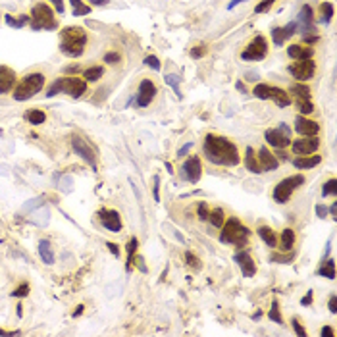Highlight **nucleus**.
Here are the masks:
<instances>
[{
	"label": "nucleus",
	"instance_id": "obj_1",
	"mask_svg": "<svg viewBox=\"0 0 337 337\" xmlns=\"http://www.w3.org/2000/svg\"><path fill=\"white\" fill-rule=\"evenodd\" d=\"M205 156L212 164L220 166H237L239 164V153L237 147L226 137H216V135H208L205 141Z\"/></svg>",
	"mask_w": 337,
	"mask_h": 337
},
{
	"label": "nucleus",
	"instance_id": "obj_2",
	"mask_svg": "<svg viewBox=\"0 0 337 337\" xmlns=\"http://www.w3.org/2000/svg\"><path fill=\"white\" fill-rule=\"evenodd\" d=\"M85 44H87V33L83 27L70 25V27H64L60 33V50L70 58H77L83 54Z\"/></svg>",
	"mask_w": 337,
	"mask_h": 337
},
{
	"label": "nucleus",
	"instance_id": "obj_3",
	"mask_svg": "<svg viewBox=\"0 0 337 337\" xmlns=\"http://www.w3.org/2000/svg\"><path fill=\"white\" fill-rule=\"evenodd\" d=\"M87 91V81L79 79V77H60L52 83V87L48 89L46 97H54L58 93H65L70 97L79 98L83 97V93Z\"/></svg>",
	"mask_w": 337,
	"mask_h": 337
},
{
	"label": "nucleus",
	"instance_id": "obj_4",
	"mask_svg": "<svg viewBox=\"0 0 337 337\" xmlns=\"http://www.w3.org/2000/svg\"><path fill=\"white\" fill-rule=\"evenodd\" d=\"M222 233H220V239L222 243H229V245H237V247H245L247 241H249L250 231L243 224H241L237 218H231L229 222H226L222 226Z\"/></svg>",
	"mask_w": 337,
	"mask_h": 337
},
{
	"label": "nucleus",
	"instance_id": "obj_5",
	"mask_svg": "<svg viewBox=\"0 0 337 337\" xmlns=\"http://www.w3.org/2000/svg\"><path fill=\"white\" fill-rule=\"evenodd\" d=\"M44 87V76L43 74H27V76L23 77L22 81L14 87V93H12V97L16 98V100H27V98L35 97L41 89Z\"/></svg>",
	"mask_w": 337,
	"mask_h": 337
},
{
	"label": "nucleus",
	"instance_id": "obj_6",
	"mask_svg": "<svg viewBox=\"0 0 337 337\" xmlns=\"http://www.w3.org/2000/svg\"><path fill=\"white\" fill-rule=\"evenodd\" d=\"M56 20L54 12L48 4H37L31 10V29L39 31V29H54Z\"/></svg>",
	"mask_w": 337,
	"mask_h": 337
},
{
	"label": "nucleus",
	"instance_id": "obj_7",
	"mask_svg": "<svg viewBox=\"0 0 337 337\" xmlns=\"http://www.w3.org/2000/svg\"><path fill=\"white\" fill-rule=\"evenodd\" d=\"M254 97L256 98H262V100H274L280 108H285V106H289L291 104V98L289 95L280 87H272V85H266V83H260V85H256L254 87Z\"/></svg>",
	"mask_w": 337,
	"mask_h": 337
},
{
	"label": "nucleus",
	"instance_id": "obj_8",
	"mask_svg": "<svg viewBox=\"0 0 337 337\" xmlns=\"http://www.w3.org/2000/svg\"><path fill=\"white\" fill-rule=\"evenodd\" d=\"M305 183V177L303 175H291V177H285L283 181L274 187V200L280 203V205H285L289 200V196L293 193L297 187Z\"/></svg>",
	"mask_w": 337,
	"mask_h": 337
},
{
	"label": "nucleus",
	"instance_id": "obj_9",
	"mask_svg": "<svg viewBox=\"0 0 337 337\" xmlns=\"http://www.w3.org/2000/svg\"><path fill=\"white\" fill-rule=\"evenodd\" d=\"M266 54H268V41H266V37L256 35V37L250 41L249 46L243 50L241 58H243V60H262Z\"/></svg>",
	"mask_w": 337,
	"mask_h": 337
},
{
	"label": "nucleus",
	"instance_id": "obj_10",
	"mask_svg": "<svg viewBox=\"0 0 337 337\" xmlns=\"http://www.w3.org/2000/svg\"><path fill=\"white\" fill-rule=\"evenodd\" d=\"M72 147H74V151H76V153L79 154V156H81L93 170H97V154H95L93 147H91L83 137L74 135V137H72Z\"/></svg>",
	"mask_w": 337,
	"mask_h": 337
},
{
	"label": "nucleus",
	"instance_id": "obj_11",
	"mask_svg": "<svg viewBox=\"0 0 337 337\" xmlns=\"http://www.w3.org/2000/svg\"><path fill=\"white\" fill-rule=\"evenodd\" d=\"M316 64L308 58V60H297L295 64L289 65V74L293 77H297L299 81H308L310 77L314 76Z\"/></svg>",
	"mask_w": 337,
	"mask_h": 337
},
{
	"label": "nucleus",
	"instance_id": "obj_12",
	"mask_svg": "<svg viewBox=\"0 0 337 337\" xmlns=\"http://www.w3.org/2000/svg\"><path fill=\"white\" fill-rule=\"evenodd\" d=\"M154 95H156V85H154L151 79H145L141 81V85H139V93H137V106L139 108H145V106H149L151 102H153Z\"/></svg>",
	"mask_w": 337,
	"mask_h": 337
},
{
	"label": "nucleus",
	"instance_id": "obj_13",
	"mask_svg": "<svg viewBox=\"0 0 337 337\" xmlns=\"http://www.w3.org/2000/svg\"><path fill=\"white\" fill-rule=\"evenodd\" d=\"M203 175V164H200V158L198 156H191L187 162L183 164V177L189 179L191 183H196Z\"/></svg>",
	"mask_w": 337,
	"mask_h": 337
},
{
	"label": "nucleus",
	"instance_id": "obj_14",
	"mask_svg": "<svg viewBox=\"0 0 337 337\" xmlns=\"http://www.w3.org/2000/svg\"><path fill=\"white\" fill-rule=\"evenodd\" d=\"M98 218H100V224L108 229V231L118 233L121 229V218L116 210H100V212H98Z\"/></svg>",
	"mask_w": 337,
	"mask_h": 337
},
{
	"label": "nucleus",
	"instance_id": "obj_15",
	"mask_svg": "<svg viewBox=\"0 0 337 337\" xmlns=\"http://www.w3.org/2000/svg\"><path fill=\"white\" fill-rule=\"evenodd\" d=\"M320 147V139H316L314 137H305V139H297L293 143V153L299 154V156H308V154H312Z\"/></svg>",
	"mask_w": 337,
	"mask_h": 337
},
{
	"label": "nucleus",
	"instance_id": "obj_16",
	"mask_svg": "<svg viewBox=\"0 0 337 337\" xmlns=\"http://www.w3.org/2000/svg\"><path fill=\"white\" fill-rule=\"evenodd\" d=\"M295 129H297V133H301L303 137H314L316 133L320 131V125H318V121L308 120L305 116H297V120H295Z\"/></svg>",
	"mask_w": 337,
	"mask_h": 337
},
{
	"label": "nucleus",
	"instance_id": "obj_17",
	"mask_svg": "<svg viewBox=\"0 0 337 337\" xmlns=\"http://www.w3.org/2000/svg\"><path fill=\"white\" fill-rule=\"evenodd\" d=\"M235 262L239 264L241 272H243L245 278H252V276L256 274V266H254V262H252L249 252H245V250L237 252V254H235Z\"/></svg>",
	"mask_w": 337,
	"mask_h": 337
},
{
	"label": "nucleus",
	"instance_id": "obj_18",
	"mask_svg": "<svg viewBox=\"0 0 337 337\" xmlns=\"http://www.w3.org/2000/svg\"><path fill=\"white\" fill-rule=\"evenodd\" d=\"M256 158H258V164H260V170L262 172H272V170H276L278 168V156H274L268 149H264L262 147L260 151L256 153Z\"/></svg>",
	"mask_w": 337,
	"mask_h": 337
},
{
	"label": "nucleus",
	"instance_id": "obj_19",
	"mask_svg": "<svg viewBox=\"0 0 337 337\" xmlns=\"http://www.w3.org/2000/svg\"><path fill=\"white\" fill-rule=\"evenodd\" d=\"M297 27H299V23L293 22V23H287L285 27H276L272 31V39H274V43L278 44H283L289 37H293L295 33H297Z\"/></svg>",
	"mask_w": 337,
	"mask_h": 337
},
{
	"label": "nucleus",
	"instance_id": "obj_20",
	"mask_svg": "<svg viewBox=\"0 0 337 337\" xmlns=\"http://www.w3.org/2000/svg\"><path fill=\"white\" fill-rule=\"evenodd\" d=\"M266 141H268V145H272L274 149H280V151L291 145V141H289V135L282 133L280 129H268L266 131Z\"/></svg>",
	"mask_w": 337,
	"mask_h": 337
},
{
	"label": "nucleus",
	"instance_id": "obj_21",
	"mask_svg": "<svg viewBox=\"0 0 337 337\" xmlns=\"http://www.w3.org/2000/svg\"><path fill=\"white\" fill-rule=\"evenodd\" d=\"M16 85V72L8 65H0V95L8 93Z\"/></svg>",
	"mask_w": 337,
	"mask_h": 337
},
{
	"label": "nucleus",
	"instance_id": "obj_22",
	"mask_svg": "<svg viewBox=\"0 0 337 337\" xmlns=\"http://www.w3.org/2000/svg\"><path fill=\"white\" fill-rule=\"evenodd\" d=\"M287 54L293 60H308V58H312V48L303 46V44H291V46H287Z\"/></svg>",
	"mask_w": 337,
	"mask_h": 337
},
{
	"label": "nucleus",
	"instance_id": "obj_23",
	"mask_svg": "<svg viewBox=\"0 0 337 337\" xmlns=\"http://www.w3.org/2000/svg\"><path fill=\"white\" fill-rule=\"evenodd\" d=\"M322 162V158L320 156H299V158H295L293 164L295 168H299V170H310V168H314L318 164Z\"/></svg>",
	"mask_w": 337,
	"mask_h": 337
},
{
	"label": "nucleus",
	"instance_id": "obj_24",
	"mask_svg": "<svg viewBox=\"0 0 337 337\" xmlns=\"http://www.w3.org/2000/svg\"><path fill=\"white\" fill-rule=\"evenodd\" d=\"M299 23L303 27V31H314L312 27V8L310 6H303L301 8V14H299Z\"/></svg>",
	"mask_w": 337,
	"mask_h": 337
},
{
	"label": "nucleus",
	"instance_id": "obj_25",
	"mask_svg": "<svg viewBox=\"0 0 337 337\" xmlns=\"http://www.w3.org/2000/svg\"><path fill=\"white\" fill-rule=\"evenodd\" d=\"M245 166H247V170H250L252 174H262L258 158H256V154H254V151H252L250 147H247V153H245Z\"/></svg>",
	"mask_w": 337,
	"mask_h": 337
},
{
	"label": "nucleus",
	"instance_id": "obj_26",
	"mask_svg": "<svg viewBox=\"0 0 337 337\" xmlns=\"http://www.w3.org/2000/svg\"><path fill=\"white\" fill-rule=\"evenodd\" d=\"M258 235H260V239L264 241L268 247H276V245H278V237H276V233H274L272 228L260 226V228H258Z\"/></svg>",
	"mask_w": 337,
	"mask_h": 337
},
{
	"label": "nucleus",
	"instance_id": "obj_27",
	"mask_svg": "<svg viewBox=\"0 0 337 337\" xmlns=\"http://www.w3.org/2000/svg\"><path fill=\"white\" fill-rule=\"evenodd\" d=\"M39 254H41L43 262L54 264V252L50 249V243H48V241H41V243H39Z\"/></svg>",
	"mask_w": 337,
	"mask_h": 337
},
{
	"label": "nucleus",
	"instance_id": "obj_28",
	"mask_svg": "<svg viewBox=\"0 0 337 337\" xmlns=\"http://www.w3.org/2000/svg\"><path fill=\"white\" fill-rule=\"evenodd\" d=\"M25 118H27V121H29L31 125H41V123H44V120H46V114H44L43 110H29V112L25 114Z\"/></svg>",
	"mask_w": 337,
	"mask_h": 337
},
{
	"label": "nucleus",
	"instance_id": "obj_29",
	"mask_svg": "<svg viewBox=\"0 0 337 337\" xmlns=\"http://www.w3.org/2000/svg\"><path fill=\"white\" fill-rule=\"evenodd\" d=\"M293 245H295V231H293V229H283V233H282V249L289 252V250L293 249Z\"/></svg>",
	"mask_w": 337,
	"mask_h": 337
},
{
	"label": "nucleus",
	"instance_id": "obj_30",
	"mask_svg": "<svg viewBox=\"0 0 337 337\" xmlns=\"http://www.w3.org/2000/svg\"><path fill=\"white\" fill-rule=\"evenodd\" d=\"M208 220H210V224H212L214 228H222V226H224V210H222V208L210 210V212H208Z\"/></svg>",
	"mask_w": 337,
	"mask_h": 337
},
{
	"label": "nucleus",
	"instance_id": "obj_31",
	"mask_svg": "<svg viewBox=\"0 0 337 337\" xmlns=\"http://www.w3.org/2000/svg\"><path fill=\"white\" fill-rule=\"evenodd\" d=\"M104 76V70L100 68V65H95V68H89L83 72V77H85V81H98L100 77Z\"/></svg>",
	"mask_w": 337,
	"mask_h": 337
},
{
	"label": "nucleus",
	"instance_id": "obj_32",
	"mask_svg": "<svg viewBox=\"0 0 337 337\" xmlns=\"http://www.w3.org/2000/svg\"><path fill=\"white\" fill-rule=\"evenodd\" d=\"M320 276H324L327 280H333V278H335V262L333 260L324 262L322 268H320Z\"/></svg>",
	"mask_w": 337,
	"mask_h": 337
},
{
	"label": "nucleus",
	"instance_id": "obj_33",
	"mask_svg": "<svg viewBox=\"0 0 337 337\" xmlns=\"http://www.w3.org/2000/svg\"><path fill=\"white\" fill-rule=\"evenodd\" d=\"M331 16H333V6H331V2L320 4V18H322V22L329 23L331 22Z\"/></svg>",
	"mask_w": 337,
	"mask_h": 337
},
{
	"label": "nucleus",
	"instance_id": "obj_34",
	"mask_svg": "<svg viewBox=\"0 0 337 337\" xmlns=\"http://www.w3.org/2000/svg\"><path fill=\"white\" fill-rule=\"evenodd\" d=\"M139 247V241L137 237H131L129 243H127V270H131V262L135 260V250Z\"/></svg>",
	"mask_w": 337,
	"mask_h": 337
},
{
	"label": "nucleus",
	"instance_id": "obj_35",
	"mask_svg": "<svg viewBox=\"0 0 337 337\" xmlns=\"http://www.w3.org/2000/svg\"><path fill=\"white\" fill-rule=\"evenodd\" d=\"M289 93H293L295 98H310V89L305 85H291Z\"/></svg>",
	"mask_w": 337,
	"mask_h": 337
},
{
	"label": "nucleus",
	"instance_id": "obj_36",
	"mask_svg": "<svg viewBox=\"0 0 337 337\" xmlns=\"http://www.w3.org/2000/svg\"><path fill=\"white\" fill-rule=\"evenodd\" d=\"M70 2L74 6V16H87L89 12H91V6L83 4L81 0H70Z\"/></svg>",
	"mask_w": 337,
	"mask_h": 337
},
{
	"label": "nucleus",
	"instance_id": "obj_37",
	"mask_svg": "<svg viewBox=\"0 0 337 337\" xmlns=\"http://www.w3.org/2000/svg\"><path fill=\"white\" fill-rule=\"evenodd\" d=\"M183 260H185V264H187L189 268H193V270H200V266H203V264H200V260L196 258L193 252H185Z\"/></svg>",
	"mask_w": 337,
	"mask_h": 337
},
{
	"label": "nucleus",
	"instance_id": "obj_38",
	"mask_svg": "<svg viewBox=\"0 0 337 337\" xmlns=\"http://www.w3.org/2000/svg\"><path fill=\"white\" fill-rule=\"evenodd\" d=\"M297 106L303 114H310L314 112V104L310 102V98H297Z\"/></svg>",
	"mask_w": 337,
	"mask_h": 337
},
{
	"label": "nucleus",
	"instance_id": "obj_39",
	"mask_svg": "<svg viewBox=\"0 0 337 337\" xmlns=\"http://www.w3.org/2000/svg\"><path fill=\"white\" fill-rule=\"evenodd\" d=\"M322 195H324V196L337 195V181H335V179H329L327 183H324V187H322Z\"/></svg>",
	"mask_w": 337,
	"mask_h": 337
},
{
	"label": "nucleus",
	"instance_id": "obj_40",
	"mask_svg": "<svg viewBox=\"0 0 337 337\" xmlns=\"http://www.w3.org/2000/svg\"><path fill=\"white\" fill-rule=\"evenodd\" d=\"M268 316H270V320L278 322V324H282V314H280V306H278V303H274V305H272V308H270Z\"/></svg>",
	"mask_w": 337,
	"mask_h": 337
},
{
	"label": "nucleus",
	"instance_id": "obj_41",
	"mask_svg": "<svg viewBox=\"0 0 337 337\" xmlns=\"http://www.w3.org/2000/svg\"><path fill=\"white\" fill-rule=\"evenodd\" d=\"M6 23H8L10 27H23V25L27 23V16H23L22 20H14L12 16H6Z\"/></svg>",
	"mask_w": 337,
	"mask_h": 337
},
{
	"label": "nucleus",
	"instance_id": "obj_42",
	"mask_svg": "<svg viewBox=\"0 0 337 337\" xmlns=\"http://www.w3.org/2000/svg\"><path fill=\"white\" fill-rule=\"evenodd\" d=\"M207 54V46L205 44H196L195 48H191V58H203Z\"/></svg>",
	"mask_w": 337,
	"mask_h": 337
},
{
	"label": "nucleus",
	"instance_id": "obj_43",
	"mask_svg": "<svg viewBox=\"0 0 337 337\" xmlns=\"http://www.w3.org/2000/svg\"><path fill=\"white\" fill-rule=\"evenodd\" d=\"M274 2H276V0H262L260 4H256V8H254V12H256V14H262V12H268V10H270V6H272Z\"/></svg>",
	"mask_w": 337,
	"mask_h": 337
},
{
	"label": "nucleus",
	"instance_id": "obj_44",
	"mask_svg": "<svg viewBox=\"0 0 337 337\" xmlns=\"http://www.w3.org/2000/svg\"><path fill=\"white\" fill-rule=\"evenodd\" d=\"M166 83L172 85L177 95H181V93H179V77L177 76H166Z\"/></svg>",
	"mask_w": 337,
	"mask_h": 337
},
{
	"label": "nucleus",
	"instance_id": "obj_45",
	"mask_svg": "<svg viewBox=\"0 0 337 337\" xmlns=\"http://www.w3.org/2000/svg\"><path fill=\"white\" fill-rule=\"evenodd\" d=\"M27 293H29V285H27V283H22L20 287H16V289H14V293H12V295L22 299V297H25Z\"/></svg>",
	"mask_w": 337,
	"mask_h": 337
},
{
	"label": "nucleus",
	"instance_id": "obj_46",
	"mask_svg": "<svg viewBox=\"0 0 337 337\" xmlns=\"http://www.w3.org/2000/svg\"><path fill=\"white\" fill-rule=\"evenodd\" d=\"M104 62H106V64H118V62H121V56L118 54V52H106Z\"/></svg>",
	"mask_w": 337,
	"mask_h": 337
},
{
	"label": "nucleus",
	"instance_id": "obj_47",
	"mask_svg": "<svg viewBox=\"0 0 337 337\" xmlns=\"http://www.w3.org/2000/svg\"><path fill=\"white\" fill-rule=\"evenodd\" d=\"M145 64L149 65V68H153L154 72H158V70H160V62H158V58H156V56H147Z\"/></svg>",
	"mask_w": 337,
	"mask_h": 337
},
{
	"label": "nucleus",
	"instance_id": "obj_48",
	"mask_svg": "<svg viewBox=\"0 0 337 337\" xmlns=\"http://www.w3.org/2000/svg\"><path fill=\"white\" fill-rule=\"evenodd\" d=\"M208 212H210V210H208L207 203H200V205H198V208H196V214H198V218H200V220H208Z\"/></svg>",
	"mask_w": 337,
	"mask_h": 337
},
{
	"label": "nucleus",
	"instance_id": "obj_49",
	"mask_svg": "<svg viewBox=\"0 0 337 337\" xmlns=\"http://www.w3.org/2000/svg\"><path fill=\"white\" fill-rule=\"evenodd\" d=\"M293 329H295V333H297L299 337H305L306 335L305 327L299 324V320H293Z\"/></svg>",
	"mask_w": 337,
	"mask_h": 337
},
{
	"label": "nucleus",
	"instance_id": "obj_50",
	"mask_svg": "<svg viewBox=\"0 0 337 337\" xmlns=\"http://www.w3.org/2000/svg\"><path fill=\"white\" fill-rule=\"evenodd\" d=\"M291 262L293 260V254H287V256H280V254H272V262Z\"/></svg>",
	"mask_w": 337,
	"mask_h": 337
},
{
	"label": "nucleus",
	"instance_id": "obj_51",
	"mask_svg": "<svg viewBox=\"0 0 337 337\" xmlns=\"http://www.w3.org/2000/svg\"><path fill=\"white\" fill-rule=\"evenodd\" d=\"M50 2L54 4V8H56V12H58V14H64L65 6H64V2H62V0H50Z\"/></svg>",
	"mask_w": 337,
	"mask_h": 337
},
{
	"label": "nucleus",
	"instance_id": "obj_52",
	"mask_svg": "<svg viewBox=\"0 0 337 337\" xmlns=\"http://www.w3.org/2000/svg\"><path fill=\"white\" fill-rule=\"evenodd\" d=\"M329 310L335 314L337 312V297L335 295H331V299H329Z\"/></svg>",
	"mask_w": 337,
	"mask_h": 337
},
{
	"label": "nucleus",
	"instance_id": "obj_53",
	"mask_svg": "<svg viewBox=\"0 0 337 337\" xmlns=\"http://www.w3.org/2000/svg\"><path fill=\"white\" fill-rule=\"evenodd\" d=\"M320 335H322V337H324V335H326V337H333V335H335V333H333V329H331V327H329V326H326V327H322V331H320Z\"/></svg>",
	"mask_w": 337,
	"mask_h": 337
},
{
	"label": "nucleus",
	"instance_id": "obj_54",
	"mask_svg": "<svg viewBox=\"0 0 337 337\" xmlns=\"http://www.w3.org/2000/svg\"><path fill=\"white\" fill-rule=\"evenodd\" d=\"M108 249L114 256H120V249H118V245H116V243H108Z\"/></svg>",
	"mask_w": 337,
	"mask_h": 337
},
{
	"label": "nucleus",
	"instance_id": "obj_55",
	"mask_svg": "<svg viewBox=\"0 0 337 337\" xmlns=\"http://www.w3.org/2000/svg\"><path fill=\"white\" fill-rule=\"evenodd\" d=\"M310 303H312V293H308V295H305V297H303V299H301V305H310Z\"/></svg>",
	"mask_w": 337,
	"mask_h": 337
},
{
	"label": "nucleus",
	"instance_id": "obj_56",
	"mask_svg": "<svg viewBox=\"0 0 337 337\" xmlns=\"http://www.w3.org/2000/svg\"><path fill=\"white\" fill-rule=\"evenodd\" d=\"M316 212H318V216H320V218H324L327 214L326 207H322V205H318V207H316Z\"/></svg>",
	"mask_w": 337,
	"mask_h": 337
},
{
	"label": "nucleus",
	"instance_id": "obj_57",
	"mask_svg": "<svg viewBox=\"0 0 337 337\" xmlns=\"http://www.w3.org/2000/svg\"><path fill=\"white\" fill-rule=\"evenodd\" d=\"M108 0H91V6H106Z\"/></svg>",
	"mask_w": 337,
	"mask_h": 337
},
{
	"label": "nucleus",
	"instance_id": "obj_58",
	"mask_svg": "<svg viewBox=\"0 0 337 337\" xmlns=\"http://www.w3.org/2000/svg\"><path fill=\"white\" fill-rule=\"evenodd\" d=\"M154 198H156V200H158V177H154Z\"/></svg>",
	"mask_w": 337,
	"mask_h": 337
},
{
	"label": "nucleus",
	"instance_id": "obj_59",
	"mask_svg": "<svg viewBox=\"0 0 337 337\" xmlns=\"http://www.w3.org/2000/svg\"><path fill=\"white\" fill-rule=\"evenodd\" d=\"M20 331H6V329H0V335H16Z\"/></svg>",
	"mask_w": 337,
	"mask_h": 337
},
{
	"label": "nucleus",
	"instance_id": "obj_60",
	"mask_svg": "<svg viewBox=\"0 0 337 337\" xmlns=\"http://www.w3.org/2000/svg\"><path fill=\"white\" fill-rule=\"evenodd\" d=\"M81 312H83V305H79V306H77V308H76V310H74V316H76V318H77V316L81 314Z\"/></svg>",
	"mask_w": 337,
	"mask_h": 337
},
{
	"label": "nucleus",
	"instance_id": "obj_61",
	"mask_svg": "<svg viewBox=\"0 0 337 337\" xmlns=\"http://www.w3.org/2000/svg\"><path fill=\"white\" fill-rule=\"evenodd\" d=\"M241 2H243V0H233V2L229 4V10H231V8H235V6H237V4H241Z\"/></svg>",
	"mask_w": 337,
	"mask_h": 337
}]
</instances>
